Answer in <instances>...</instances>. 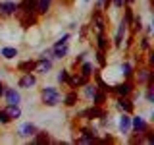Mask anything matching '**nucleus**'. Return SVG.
I'll use <instances>...</instances> for the list:
<instances>
[{"mask_svg":"<svg viewBox=\"0 0 154 145\" xmlns=\"http://www.w3.org/2000/svg\"><path fill=\"white\" fill-rule=\"evenodd\" d=\"M96 45H98V50H104L106 52V48H108V41H106V37L102 35V33H98V39H96Z\"/></svg>","mask_w":154,"mask_h":145,"instance_id":"a878e982","label":"nucleus"},{"mask_svg":"<svg viewBox=\"0 0 154 145\" xmlns=\"http://www.w3.org/2000/svg\"><path fill=\"white\" fill-rule=\"evenodd\" d=\"M85 56H87L85 52H81V54L77 56V58H75V64H81V62H85Z\"/></svg>","mask_w":154,"mask_h":145,"instance_id":"4c0bfd02","label":"nucleus"},{"mask_svg":"<svg viewBox=\"0 0 154 145\" xmlns=\"http://www.w3.org/2000/svg\"><path fill=\"white\" fill-rule=\"evenodd\" d=\"M123 21L127 23V25H129V23L133 21V14H131V8H125V19H123Z\"/></svg>","mask_w":154,"mask_h":145,"instance_id":"72a5a7b5","label":"nucleus"},{"mask_svg":"<svg viewBox=\"0 0 154 145\" xmlns=\"http://www.w3.org/2000/svg\"><path fill=\"white\" fill-rule=\"evenodd\" d=\"M81 132H83V135H85V137H91V139H94V130H91V128H83V130H81Z\"/></svg>","mask_w":154,"mask_h":145,"instance_id":"f704fd0d","label":"nucleus"},{"mask_svg":"<svg viewBox=\"0 0 154 145\" xmlns=\"http://www.w3.org/2000/svg\"><path fill=\"white\" fill-rule=\"evenodd\" d=\"M64 105H66V106H75V105H77V93H75V91H69V93L66 95Z\"/></svg>","mask_w":154,"mask_h":145,"instance_id":"412c9836","label":"nucleus"},{"mask_svg":"<svg viewBox=\"0 0 154 145\" xmlns=\"http://www.w3.org/2000/svg\"><path fill=\"white\" fill-rule=\"evenodd\" d=\"M42 103L46 106H56L60 103V93H58V89H54V87H45V89H42Z\"/></svg>","mask_w":154,"mask_h":145,"instance_id":"f257e3e1","label":"nucleus"},{"mask_svg":"<svg viewBox=\"0 0 154 145\" xmlns=\"http://www.w3.org/2000/svg\"><path fill=\"white\" fill-rule=\"evenodd\" d=\"M0 14H2V16L17 14V4L16 2H0Z\"/></svg>","mask_w":154,"mask_h":145,"instance_id":"1a4fd4ad","label":"nucleus"},{"mask_svg":"<svg viewBox=\"0 0 154 145\" xmlns=\"http://www.w3.org/2000/svg\"><path fill=\"white\" fill-rule=\"evenodd\" d=\"M52 68V60L50 58H41V60H37V68L35 70L38 72V74H46V72H50Z\"/></svg>","mask_w":154,"mask_h":145,"instance_id":"f8f14e48","label":"nucleus"},{"mask_svg":"<svg viewBox=\"0 0 154 145\" xmlns=\"http://www.w3.org/2000/svg\"><path fill=\"white\" fill-rule=\"evenodd\" d=\"M91 99L94 101V105L102 106V105H104V101H106V93H104V91H94V95L91 97Z\"/></svg>","mask_w":154,"mask_h":145,"instance_id":"4be33fe9","label":"nucleus"},{"mask_svg":"<svg viewBox=\"0 0 154 145\" xmlns=\"http://www.w3.org/2000/svg\"><path fill=\"white\" fill-rule=\"evenodd\" d=\"M118 108L123 110V112H127V114H131L135 106H133V103L127 99V97H119V99H118Z\"/></svg>","mask_w":154,"mask_h":145,"instance_id":"ddd939ff","label":"nucleus"},{"mask_svg":"<svg viewBox=\"0 0 154 145\" xmlns=\"http://www.w3.org/2000/svg\"><path fill=\"white\" fill-rule=\"evenodd\" d=\"M141 45H143V48H148V37H144V39H143Z\"/></svg>","mask_w":154,"mask_h":145,"instance_id":"79ce46f5","label":"nucleus"},{"mask_svg":"<svg viewBox=\"0 0 154 145\" xmlns=\"http://www.w3.org/2000/svg\"><path fill=\"white\" fill-rule=\"evenodd\" d=\"M19 23H21L23 29H27L37 23V16L35 14H19Z\"/></svg>","mask_w":154,"mask_h":145,"instance_id":"6e6552de","label":"nucleus"},{"mask_svg":"<svg viewBox=\"0 0 154 145\" xmlns=\"http://www.w3.org/2000/svg\"><path fill=\"white\" fill-rule=\"evenodd\" d=\"M81 76H85V77L93 76V64L91 62H81Z\"/></svg>","mask_w":154,"mask_h":145,"instance_id":"5701e85b","label":"nucleus"},{"mask_svg":"<svg viewBox=\"0 0 154 145\" xmlns=\"http://www.w3.org/2000/svg\"><path fill=\"white\" fill-rule=\"evenodd\" d=\"M37 132H38V130H37V126L29 122V124H23L21 128H19V132H17V134L21 135V137H31V135H35Z\"/></svg>","mask_w":154,"mask_h":145,"instance_id":"9b49d317","label":"nucleus"},{"mask_svg":"<svg viewBox=\"0 0 154 145\" xmlns=\"http://www.w3.org/2000/svg\"><path fill=\"white\" fill-rule=\"evenodd\" d=\"M146 101L148 103H154V93H152V89H148V87H146Z\"/></svg>","mask_w":154,"mask_h":145,"instance_id":"e433bc0d","label":"nucleus"},{"mask_svg":"<svg viewBox=\"0 0 154 145\" xmlns=\"http://www.w3.org/2000/svg\"><path fill=\"white\" fill-rule=\"evenodd\" d=\"M17 10H21V14H35L37 0H21V4H17Z\"/></svg>","mask_w":154,"mask_h":145,"instance_id":"7ed1b4c3","label":"nucleus"},{"mask_svg":"<svg viewBox=\"0 0 154 145\" xmlns=\"http://www.w3.org/2000/svg\"><path fill=\"white\" fill-rule=\"evenodd\" d=\"M48 141H50V135L42 134V132H37L35 134V139H33V143H48Z\"/></svg>","mask_w":154,"mask_h":145,"instance_id":"393cba45","label":"nucleus"},{"mask_svg":"<svg viewBox=\"0 0 154 145\" xmlns=\"http://www.w3.org/2000/svg\"><path fill=\"white\" fill-rule=\"evenodd\" d=\"M123 2H127V4H131V2H133V0H123Z\"/></svg>","mask_w":154,"mask_h":145,"instance_id":"c03bdc74","label":"nucleus"},{"mask_svg":"<svg viewBox=\"0 0 154 145\" xmlns=\"http://www.w3.org/2000/svg\"><path fill=\"white\" fill-rule=\"evenodd\" d=\"M6 110H8V114H10V118H12V120H17L19 116H21L19 105H8V106H6Z\"/></svg>","mask_w":154,"mask_h":145,"instance_id":"f3484780","label":"nucleus"},{"mask_svg":"<svg viewBox=\"0 0 154 145\" xmlns=\"http://www.w3.org/2000/svg\"><path fill=\"white\" fill-rule=\"evenodd\" d=\"M85 2H89V0H85Z\"/></svg>","mask_w":154,"mask_h":145,"instance_id":"a18cd8bd","label":"nucleus"},{"mask_svg":"<svg viewBox=\"0 0 154 145\" xmlns=\"http://www.w3.org/2000/svg\"><path fill=\"white\" fill-rule=\"evenodd\" d=\"M67 79H69V72H67V70H60V74H58V81H60V83H67Z\"/></svg>","mask_w":154,"mask_h":145,"instance_id":"c756f323","label":"nucleus"},{"mask_svg":"<svg viewBox=\"0 0 154 145\" xmlns=\"http://www.w3.org/2000/svg\"><path fill=\"white\" fill-rule=\"evenodd\" d=\"M35 83H37V77L33 76L31 72H25V76H23L21 79L17 81V85L21 87V89H31V87L35 85Z\"/></svg>","mask_w":154,"mask_h":145,"instance_id":"f03ea898","label":"nucleus"},{"mask_svg":"<svg viewBox=\"0 0 154 145\" xmlns=\"http://www.w3.org/2000/svg\"><path fill=\"white\" fill-rule=\"evenodd\" d=\"M94 141V139H91V137H85V135H83V137H79V143H93Z\"/></svg>","mask_w":154,"mask_h":145,"instance_id":"58836bf2","label":"nucleus"},{"mask_svg":"<svg viewBox=\"0 0 154 145\" xmlns=\"http://www.w3.org/2000/svg\"><path fill=\"white\" fill-rule=\"evenodd\" d=\"M4 97H6L8 105H19V103H21V95H19L14 87H10V89L4 91Z\"/></svg>","mask_w":154,"mask_h":145,"instance_id":"39448f33","label":"nucleus"},{"mask_svg":"<svg viewBox=\"0 0 154 145\" xmlns=\"http://www.w3.org/2000/svg\"><path fill=\"white\" fill-rule=\"evenodd\" d=\"M148 74H150V70H141V72H139V81H146L148 79Z\"/></svg>","mask_w":154,"mask_h":145,"instance_id":"473e14b6","label":"nucleus"},{"mask_svg":"<svg viewBox=\"0 0 154 145\" xmlns=\"http://www.w3.org/2000/svg\"><path fill=\"white\" fill-rule=\"evenodd\" d=\"M52 0H37V14H46Z\"/></svg>","mask_w":154,"mask_h":145,"instance_id":"aec40b11","label":"nucleus"},{"mask_svg":"<svg viewBox=\"0 0 154 145\" xmlns=\"http://www.w3.org/2000/svg\"><path fill=\"white\" fill-rule=\"evenodd\" d=\"M93 21H94V25H96V29H98V33H102L104 31V18H102V14H100V6H98V10L93 14Z\"/></svg>","mask_w":154,"mask_h":145,"instance_id":"2eb2a0df","label":"nucleus"},{"mask_svg":"<svg viewBox=\"0 0 154 145\" xmlns=\"http://www.w3.org/2000/svg\"><path fill=\"white\" fill-rule=\"evenodd\" d=\"M122 72H123V76L129 79V77L133 76V66L129 64V62H123V64H122Z\"/></svg>","mask_w":154,"mask_h":145,"instance_id":"bb28decb","label":"nucleus"},{"mask_svg":"<svg viewBox=\"0 0 154 145\" xmlns=\"http://www.w3.org/2000/svg\"><path fill=\"white\" fill-rule=\"evenodd\" d=\"M125 29H127V23L122 21V23H119V27H118V33H116V37H114V45H116V47H122L123 35H125Z\"/></svg>","mask_w":154,"mask_h":145,"instance_id":"4468645a","label":"nucleus"},{"mask_svg":"<svg viewBox=\"0 0 154 145\" xmlns=\"http://www.w3.org/2000/svg\"><path fill=\"white\" fill-rule=\"evenodd\" d=\"M83 87H85V97H87V99H91V97L94 95V91H96V85H93V83H85Z\"/></svg>","mask_w":154,"mask_h":145,"instance_id":"cd10ccee","label":"nucleus"},{"mask_svg":"<svg viewBox=\"0 0 154 145\" xmlns=\"http://www.w3.org/2000/svg\"><path fill=\"white\" fill-rule=\"evenodd\" d=\"M67 41H69V33H64L58 41L54 43V47H62V45H67Z\"/></svg>","mask_w":154,"mask_h":145,"instance_id":"7c9ffc66","label":"nucleus"},{"mask_svg":"<svg viewBox=\"0 0 154 145\" xmlns=\"http://www.w3.org/2000/svg\"><path fill=\"white\" fill-rule=\"evenodd\" d=\"M96 85H98V89H100V91H104V93H110V91H112V87L106 83V81H104L98 74H96Z\"/></svg>","mask_w":154,"mask_h":145,"instance_id":"b1692460","label":"nucleus"},{"mask_svg":"<svg viewBox=\"0 0 154 145\" xmlns=\"http://www.w3.org/2000/svg\"><path fill=\"white\" fill-rule=\"evenodd\" d=\"M67 52H69V48H67V45H62V47H52V58H66L67 56Z\"/></svg>","mask_w":154,"mask_h":145,"instance_id":"dca6fc26","label":"nucleus"},{"mask_svg":"<svg viewBox=\"0 0 154 145\" xmlns=\"http://www.w3.org/2000/svg\"><path fill=\"white\" fill-rule=\"evenodd\" d=\"M133 23H135V31H141V29H143V21H141V18H135V19H133Z\"/></svg>","mask_w":154,"mask_h":145,"instance_id":"c9c22d12","label":"nucleus"},{"mask_svg":"<svg viewBox=\"0 0 154 145\" xmlns=\"http://www.w3.org/2000/svg\"><path fill=\"white\" fill-rule=\"evenodd\" d=\"M17 68L21 72H31V70H35V68H37V62L35 60H25V62H19Z\"/></svg>","mask_w":154,"mask_h":145,"instance_id":"6ab92c4d","label":"nucleus"},{"mask_svg":"<svg viewBox=\"0 0 154 145\" xmlns=\"http://www.w3.org/2000/svg\"><path fill=\"white\" fill-rule=\"evenodd\" d=\"M96 62H98V64L100 66H106V56H104V50H98V52H96Z\"/></svg>","mask_w":154,"mask_h":145,"instance_id":"2f4dec72","label":"nucleus"},{"mask_svg":"<svg viewBox=\"0 0 154 145\" xmlns=\"http://www.w3.org/2000/svg\"><path fill=\"white\" fill-rule=\"evenodd\" d=\"M10 122H12V118H10L8 110L2 108V110H0V124H10Z\"/></svg>","mask_w":154,"mask_h":145,"instance_id":"c85d7f7f","label":"nucleus"},{"mask_svg":"<svg viewBox=\"0 0 154 145\" xmlns=\"http://www.w3.org/2000/svg\"><path fill=\"white\" fill-rule=\"evenodd\" d=\"M81 116H89V118H106V112L100 108L98 105H94L93 108H87L81 112Z\"/></svg>","mask_w":154,"mask_h":145,"instance_id":"423d86ee","label":"nucleus"},{"mask_svg":"<svg viewBox=\"0 0 154 145\" xmlns=\"http://www.w3.org/2000/svg\"><path fill=\"white\" fill-rule=\"evenodd\" d=\"M112 4H114L116 8H122L123 6V0H112Z\"/></svg>","mask_w":154,"mask_h":145,"instance_id":"ea45409f","label":"nucleus"},{"mask_svg":"<svg viewBox=\"0 0 154 145\" xmlns=\"http://www.w3.org/2000/svg\"><path fill=\"white\" fill-rule=\"evenodd\" d=\"M131 128L135 132H139V134H144L148 130V124H146L144 118H141V116H135V118H131Z\"/></svg>","mask_w":154,"mask_h":145,"instance_id":"20e7f679","label":"nucleus"},{"mask_svg":"<svg viewBox=\"0 0 154 145\" xmlns=\"http://www.w3.org/2000/svg\"><path fill=\"white\" fill-rule=\"evenodd\" d=\"M154 64V52H148V66Z\"/></svg>","mask_w":154,"mask_h":145,"instance_id":"a19ab883","label":"nucleus"},{"mask_svg":"<svg viewBox=\"0 0 154 145\" xmlns=\"http://www.w3.org/2000/svg\"><path fill=\"white\" fill-rule=\"evenodd\" d=\"M119 132L122 134H127L129 130H131V116H129L127 112H123L122 116H119Z\"/></svg>","mask_w":154,"mask_h":145,"instance_id":"9d476101","label":"nucleus"},{"mask_svg":"<svg viewBox=\"0 0 154 145\" xmlns=\"http://www.w3.org/2000/svg\"><path fill=\"white\" fill-rule=\"evenodd\" d=\"M112 91H116V93H118L119 97H127V95L133 91V85H131V81H123V83H119V85L112 87Z\"/></svg>","mask_w":154,"mask_h":145,"instance_id":"0eeeda50","label":"nucleus"},{"mask_svg":"<svg viewBox=\"0 0 154 145\" xmlns=\"http://www.w3.org/2000/svg\"><path fill=\"white\" fill-rule=\"evenodd\" d=\"M4 91H6V89H4V83H2V81H0V97L4 95Z\"/></svg>","mask_w":154,"mask_h":145,"instance_id":"37998d69","label":"nucleus"},{"mask_svg":"<svg viewBox=\"0 0 154 145\" xmlns=\"http://www.w3.org/2000/svg\"><path fill=\"white\" fill-rule=\"evenodd\" d=\"M0 54H2L4 58H8V60H12V58L17 56V48H14V47H4L2 50H0Z\"/></svg>","mask_w":154,"mask_h":145,"instance_id":"a211bd4d","label":"nucleus"}]
</instances>
